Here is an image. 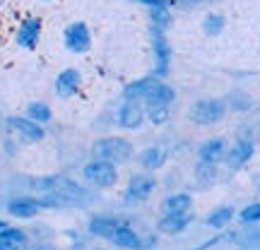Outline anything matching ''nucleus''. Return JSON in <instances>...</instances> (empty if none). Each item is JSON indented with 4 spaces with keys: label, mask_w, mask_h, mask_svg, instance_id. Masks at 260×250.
<instances>
[{
    "label": "nucleus",
    "mask_w": 260,
    "mask_h": 250,
    "mask_svg": "<svg viewBox=\"0 0 260 250\" xmlns=\"http://www.w3.org/2000/svg\"><path fill=\"white\" fill-rule=\"evenodd\" d=\"M92 157L94 159H104V161H111V164H123L133 157V145L125 137L118 135H109V137H99L94 139L92 145Z\"/></svg>",
    "instance_id": "nucleus-1"
},
{
    "label": "nucleus",
    "mask_w": 260,
    "mask_h": 250,
    "mask_svg": "<svg viewBox=\"0 0 260 250\" xmlns=\"http://www.w3.org/2000/svg\"><path fill=\"white\" fill-rule=\"evenodd\" d=\"M154 188H157V181L147 173H138V176H133L128 181V186H125V202L128 204H140V202H147L152 193H154Z\"/></svg>",
    "instance_id": "nucleus-5"
},
{
    "label": "nucleus",
    "mask_w": 260,
    "mask_h": 250,
    "mask_svg": "<svg viewBox=\"0 0 260 250\" xmlns=\"http://www.w3.org/2000/svg\"><path fill=\"white\" fill-rule=\"evenodd\" d=\"M39 39H41V19L39 17L22 19V24L17 27V46L34 51L39 46Z\"/></svg>",
    "instance_id": "nucleus-11"
},
{
    "label": "nucleus",
    "mask_w": 260,
    "mask_h": 250,
    "mask_svg": "<svg viewBox=\"0 0 260 250\" xmlns=\"http://www.w3.org/2000/svg\"><path fill=\"white\" fill-rule=\"evenodd\" d=\"M145 121H147L145 103L142 101H125V99H123L121 109H118V125H121L123 130H138Z\"/></svg>",
    "instance_id": "nucleus-9"
},
{
    "label": "nucleus",
    "mask_w": 260,
    "mask_h": 250,
    "mask_svg": "<svg viewBox=\"0 0 260 250\" xmlns=\"http://www.w3.org/2000/svg\"><path fill=\"white\" fill-rule=\"evenodd\" d=\"M94 250H109V248H102V245H96V248H94Z\"/></svg>",
    "instance_id": "nucleus-33"
},
{
    "label": "nucleus",
    "mask_w": 260,
    "mask_h": 250,
    "mask_svg": "<svg viewBox=\"0 0 260 250\" xmlns=\"http://www.w3.org/2000/svg\"><path fill=\"white\" fill-rule=\"evenodd\" d=\"M27 118H31V121H37V123H48L51 118H53V113H51V109H48V103L44 101H31L27 106Z\"/></svg>",
    "instance_id": "nucleus-24"
},
{
    "label": "nucleus",
    "mask_w": 260,
    "mask_h": 250,
    "mask_svg": "<svg viewBox=\"0 0 260 250\" xmlns=\"http://www.w3.org/2000/svg\"><path fill=\"white\" fill-rule=\"evenodd\" d=\"M80 87H82V75L80 70H75V67H65L60 70L56 77V94L60 99H70L75 94L80 92Z\"/></svg>",
    "instance_id": "nucleus-12"
},
{
    "label": "nucleus",
    "mask_w": 260,
    "mask_h": 250,
    "mask_svg": "<svg viewBox=\"0 0 260 250\" xmlns=\"http://www.w3.org/2000/svg\"><path fill=\"white\" fill-rule=\"evenodd\" d=\"M226 106H229V109H236V111H248V109H251V99L241 92H234Z\"/></svg>",
    "instance_id": "nucleus-28"
},
{
    "label": "nucleus",
    "mask_w": 260,
    "mask_h": 250,
    "mask_svg": "<svg viewBox=\"0 0 260 250\" xmlns=\"http://www.w3.org/2000/svg\"><path fill=\"white\" fill-rule=\"evenodd\" d=\"M24 250H56V248H51L48 243H29Z\"/></svg>",
    "instance_id": "nucleus-30"
},
{
    "label": "nucleus",
    "mask_w": 260,
    "mask_h": 250,
    "mask_svg": "<svg viewBox=\"0 0 260 250\" xmlns=\"http://www.w3.org/2000/svg\"><path fill=\"white\" fill-rule=\"evenodd\" d=\"M169 159V152L167 147H161V145H152V147L142 149L140 152V166L147 168V171H157V168H161L164 164H167Z\"/></svg>",
    "instance_id": "nucleus-20"
},
{
    "label": "nucleus",
    "mask_w": 260,
    "mask_h": 250,
    "mask_svg": "<svg viewBox=\"0 0 260 250\" xmlns=\"http://www.w3.org/2000/svg\"><path fill=\"white\" fill-rule=\"evenodd\" d=\"M109 243H111L113 248H121V250H142L145 248L142 236H140L128 222H123L121 226L113 231V236L109 238Z\"/></svg>",
    "instance_id": "nucleus-10"
},
{
    "label": "nucleus",
    "mask_w": 260,
    "mask_h": 250,
    "mask_svg": "<svg viewBox=\"0 0 260 250\" xmlns=\"http://www.w3.org/2000/svg\"><path fill=\"white\" fill-rule=\"evenodd\" d=\"M253 152H255V147H253L251 139H248V137H239L232 147L226 149L224 164H226V168H229V171H239V168H243L248 161H251Z\"/></svg>",
    "instance_id": "nucleus-8"
},
{
    "label": "nucleus",
    "mask_w": 260,
    "mask_h": 250,
    "mask_svg": "<svg viewBox=\"0 0 260 250\" xmlns=\"http://www.w3.org/2000/svg\"><path fill=\"white\" fill-rule=\"evenodd\" d=\"M29 245V236L19 226H8L0 231V250H24Z\"/></svg>",
    "instance_id": "nucleus-19"
},
{
    "label": "nucleus",
    "mask_w": 260,
    "mask_h": 250,
    "mask_svg": "<svg viewBox=\"0 0 260 250\" xmlns=\"http://www.w3.org/2000/svg\"><path fill=\"white\" fill-rule=\"evenodd\" d=\"M8 214L10 217H15V219H34L44 207L39 202V197H15V200H10L8 202Z\"/></svg>",
    "instance_id": "nucleus-14"
},
{
    "label": "nucleus",
    "mask_w": 260,
    "mask_h": 250,
    "mask_svg": "<svg viewBox=\"0 0 260 250\" xmlns=\"http://www.w3.org/2000/svg\"><path fill=\"white\" fill-rule=\"evenodd\" d=\"M239 219L243 224H258L260 222V202H253L248 207H243L241 214H239Z\"/></svg>",
    "instance_id": "nucleus-27"
},
{
    "label": "nucleus",
    "mask_w": 260,
    "mask_h": 250,
    "mask_svg": "<svg viewBox=\"0 0 260 250\" xmlns=\"http://www.w3.org/2000/svg\"><path fill=\"white\" fill-rule=\"evenodd\" d=\"M174 99H176V92H174L169 84H164L159 80V82L149 89V94L145 96L142 103H145V111H149V109H171Z\"/></svg>",
    "instance_id": "nucleus-13"
},
{
    "label": "nucleus",
    "mask_w": 260,
    "mask_h": 250,
    "mask_svg": "<svg viewBox=\"0 0 260 250\" xmlns=\"http://www.w3.org/2000/svg\"><path fill=\"white\" fill-rule=\"evenodd\" d=\"M217 176V164H207V161H198V166H195V178H198V183H210L214 181Z\"/></svg>",
    "instance_id": "nucleus-25"
},
{
    "label": "nucleus",
    "mask_w": 260,
    "mask_h": 250,
    "mask_svg": "<svg viewBox=\"0 0 260 250\" xmlns=\"http://www.w3.org/2000/svg\"><path fill=\"white\" fill-rule=\"evenodd\" d=\"M82 176L89 186L99 188V190H106V188H113L116 181H118V168L111 161H104V159H92L82 166Z\"/></svg>",
    "instance_id": "nucleus-2"
},
{
    "label": "nucleus",
    "mask_w": 260,
    "mask_h": 250,
    "mask_svg": "<svg viewBox=\"0 0 260 250\" xmlns=\"http://www.w3.org/2000/svg\"><path fill=\"white\" fill-rule=\"evenodd\" d=\"M224 24H226L224 15H219V12H210V15H205V19H203V31L207 34V37H219V34L224 31Z\"/></svg>",
    "instance_id": "nucleus-23"
},
{
    "label": "nucleus",
    "mask_w": 260,
    "mask_h": 250,
    "mask_svg": "<svg viewBox=\"0 0 260 250\" xmlns=\"http://www.w3.org/2000/svg\"><path fill=\"white\" fill-rule=\"evenodd\" d=\"M133 3H142L147 8H167V0H133Z\"/></svg>",
    "instance_id": "nucleus-29"
},
{
    "label": "nucleus",
    "mask_w": 260,
    "mask_h": 250,
    "mask_svg": "<svg viewBox=\"0 0 260 250\" xmlns=\"http://www.w3.org/2000/svg\"><path fill=\"white\" fill-rule=\"evenodd\" d=\"M226 101L222 99H200V101H195L190 106V113H188V118L195 123V125H214V123H219L226 116Z\"/></svg>",
    "instance_id": "nucleus-3"
},
{
    "label": "nucleus",
    "mask_w": 260,
    "mask_h": 250,
    "mask_svg": "<svg viewBox=\"0 0 260 250\" xmlns=\"http://www.w3.org/2000/svg\"><path fill=\"white\" fill-rule=\"evenodd\" d=\"M152 51H154V60H157L154 75L157 77H167L169 65H171V46H169L164 29L152 27Z\"/></svg>",
    "instance_id": "nucleus-7"
},
{
    "label": "nucleus",
    "mask_w": 260,
    "mask_h": 250,
    "mask_svg": "<svg viewBox=\"0 0 260 250\" xmlns=\"http://www.w3.org/2000/svg\"><path fill=\"white\" fill-rule=\"evenodd\" d=\"M3 229H8V224L5 222H0V231H3Z\"/></svg>",
    "instance_id": "nucleus-32"
},
{
    "label": "nucleus",
    "mask_w": 260,
    "mask_h": 250,
    "mask_svg": "<svg viewBox=\"0 0 260 250\" xmlns=\"http://www.w3.org/2000/svg\"><path fill=\"white\" fill-rule=\"evenodd\" d=\"M171 3H195V0H171Z\"/></svg>",
    "instance_id": "nucleus-31"
},
{
    "label": "nucleus",
    "mask_w": 260,
    "mask_h": 250,
    "mask_svg": "<svg viewBox=\"0 0 260 250\" xmlns=\"http://www.w3.org/2000/svg\"><path fill=\"white\" fill-rule=\"evenodd\" d=\"M121 224H123L121 217H113V214H96V217L89 219V233H94L96 238L109 241L113 236V231H116Z\"/></svg>",
    "instance_id": "nucleus-16"
},
{
    "label": "nucleus",
    "mask_w": 260,
    "mask_h": 250,
    "mask_svg": "<svg viewBox=\"0 0 260 250\" xmlns=\"http://www.w3.org/2000/svg\"><path fill=\"white\" fill-rule=\"evenodd\" d=\"M63 41H65V48L75 53V56H80V53H87L89 48H92V34H89V29L84 22H73V24H68L63 31Z\"/></svg>",
    "instance_id": "nucleus-4"
},
{
    "label": "nucleus",
    "mask_w": 260,
    "mask_h": 250,
    "mask_svg": "<svg viewBox=\"0 0 260 250\" xmlns=\"http://www.w3.org/2000/svg\"><path fill=\"white\" fill-rule=\"evenodd\" d=\"M8 128L12 130L22 142H41V139L46 137V130L41 128V123L31 121L27 116H10Z\"/></svg>",
    "instance_id": "nucleus-6"
},
{
    "label": "nucleus",
    "mask_w": 260,
    "mask_h": 250,
    "mask_svg": "<svg viewBox=\"0 0 260 250\" xmlns=\"http://www.w3.org/2000/svg\"><path fill=\"white\" fill-rule=\"evenodd\" d=\"M190 207H193V197L190 195L174 193L161 202V212L164 214H190Z\"/></svg>",
    "instance_id": "nucleus-21"
},
{
    "label": "nucleus",
    "mask_w": 260,
    "mask_h": 250,
    "mask_svg": "<svg viewBox=\"0 0 260 250\" xmlns=\"http://www.w3.org/2000/svg\"><path fill=\"white\" fill-rule=\"evenodd\" d=\"M234 207L232 204H219V207H214L212 212L207 214V226L210 229H217V231H222V229H226L229 224H232V219H234Z\"/></svg>",
    "instance_id": "nucleus-22"
},
{
    "label": "nucleus",
    "mask_w": 260,
    "mask_h": 250,
    "mask_svg": "<svg viewBox=\"0 0 260 250\" xmlns=\"http://www.w3.org/2000/svg\"><path fill=\"white\" fill-rule=\"evenodd\" d=\"M149 19H152V27L157 29H167L171 24V15L167 8H149Z\"/></svg>",
    "instance_id": "nucleus-26"
},
{
    "label": "nucleus",
    "mask_w": 260,
    "mask_h": 250,
    "mask_svg": "<svg viewBox=\"0 0 260 250\" xmlns=\"http://www.w3.org/2000/svg\"><path fill=\"white\" fill-rule=\"evenodd\" d=\"M226 139L224 137H210L205 139L200 149H198V161H207V164H219L226 157Z\"/></svg>",
    "instance_id": "nucleus-15"
},
{
    "label": "nucleus",
    "mask_w": 260,
    "mask_h": 250,
    "mask_svg": "<svg viewBox=\"0 0 260 250\" xmlns=\"http://www.w3.org/2000/svg\"><path fill=\"white\" fill-rule=\"evenodd\" d=\"M190 222H193L190 214H164L157 222V229L161 233H167V236H178L190 226Z\"/></svg>",
    "instance_id": "nucleus-18"
},
{
    "label": "nucleus",
    "mask_w": 260,
    "mask_h": 250,
    "mask_svg": "<svg viewBox=\"0 0 260 250\" xmlns=\"http://www.w3.org/2000/svg\"><path fill=\"white\" fill-rule=\"evenodd\" d=\"M161 77L157 75H147V77H140L135 82H130L125 89H123V99L125 101H145V96L149 94V89L159 82Z\"/></svg>",
    "instance_id": "nucleus-17"
}]
</instances>
